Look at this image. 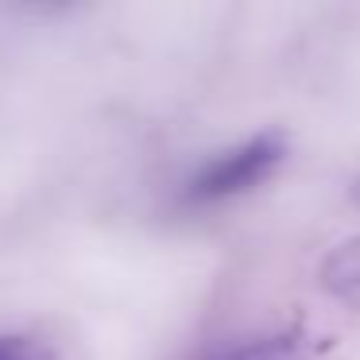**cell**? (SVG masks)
I'll return each mask as SVG.
<instances>
[{"instance_id":"cell-1","label":"cell","mask_w":360,"mask_h":360,"mask_svg":"<svg viewBox=\"0 0 360 360\" xmlns=\"http://www.w3.org/2000/svg\"><path fill=\"white\" fill-rule=\"evenodd\" d=\"M283 159H287V140H283L279 132L248 136V140L217 151L213 159H205V163L198 167L194 179L186 182V202L217 205V202L244 198L256 186H264V182L279 171Z\"/></svg>"},{"instance_id":"cell-2","label":"cell","mask_w":360,"mask_h":360,"mask_svg":"<svg viewBox=\"0 0 360 360\" xmlns=\"http://www.w3.org/2000/svg\"><path fill=\"white\" fill-rule=\"evenodd\" d=\"M321 283L329 295H337L341 302L360 310V236L337 244L321 264Z\"/></svg>"},{"instance_id":"cell-3","label":"cell","mask_w":360,"mask_h":360,"mask_svg":"<svg viewBox=\"0 0 360 360\" xmlns=\"http://www.w3.org/2000/svg\"><path fill=\"white\" fill-rule=\"evenodd\" d=\"M225 360H302V352L283 341H252L244 349H233Z\"/></svg>"},{"instance_id":"cell-4","label":"cell","mask_w":360,"mask_h":360,"mask_svg":"<svg viewBox=\"0 0 360 360\" xmlns=\"http://www.w3.org/2000/svg\"><path fill=\"white\" fill-rule=\"evenodd\" d=\"M0 360H51V352L35 337L8 333V337H0Z\"/></svg>"},{"instance_id":"cell-5","label":"cell","mask_w":360,"mask_h":360,"mask_svg":"<svg viewBox=\"0 0 360 360\" xmlns=\"http://www.w3.org/2000/svg\"><path fill=\"white\" fill-rule=\"evenodd\" d=\"M352 198H356V202H360V182H356V186H352Z\"/></svg>"}]
</instances>
